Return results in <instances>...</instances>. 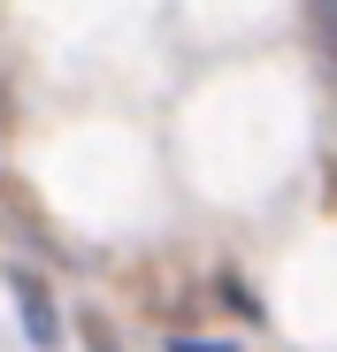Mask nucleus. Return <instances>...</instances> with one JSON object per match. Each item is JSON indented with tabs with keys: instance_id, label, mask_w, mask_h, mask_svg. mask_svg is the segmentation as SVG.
Returning a JSON list of instances; mask_svg holds the SVG:
<instances>
[{
	"instance_id": "obj_1",
	"label": "nucleus",
	"mask_w": 337,
	"mask_h": 352,
	"mask_svg": "<svg viewBox=\"0 0 337 352\" xmlns=\"http://www.w3.org/2000/svg\"><path fill=\"white\" fill-rule=\"evenodd\" d=\"M8 283H16V307H23V322H31V344H39V352H54V344H62V329H54V307H46V283H39V276H23V268H16Z\"/></svg>"
},
{
	"instance_id": "obj_2",
	"label": "nucleus",
	"mask_w": 337,
	"mask_h": 352,
	"mask_svg": "<svg viewBox=\"0 0 337 352\" xmlns=\"http://www.w3.org/2000/svg\"><path fill=\"white\" fill-rule=\"evenodd\" d=\"M168 352H238V344H199V337H177Z\"/></svg>"
}]
</instances>
